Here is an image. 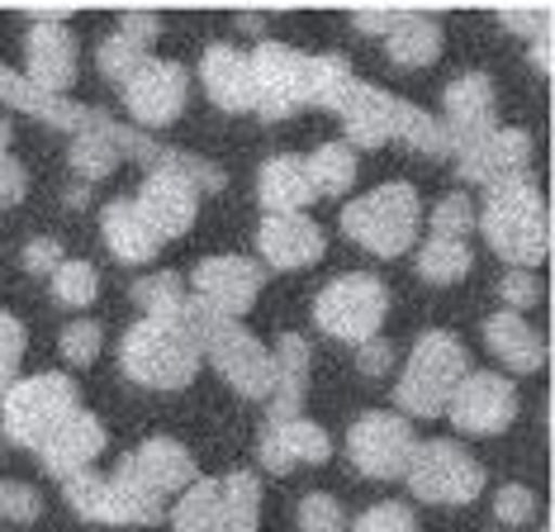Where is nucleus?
<instances>
[{
	"label": "nucleus",
	"mask_w": 555,
	"mask_h": 532,
	"mask_svg": "<svg viewBox=\"0 0 555 532\" xmlns=\"http://www.w3.org/2000/svg\"><path fill=\"white\" fill-rule=\"evenodd\" d=\"M77 34H72L67 15L57 10H39L24 34V81L43 96H62L77 81Z\"/></svg>",
	"instance_id": "obj_12"
},
{
	"label": "nucleus",
	"mask_w": 555,
	"mask_h": 532,
	"mask_svg": "<svg viewBox=\"0 0 555 532\" xmlns=\"http://www.w3.org/2000/svg\"><path fill=\"white\" fill-rule=\"evenodd\" d=\"M257 200L267 205V214H305L313 205V186L299 157H271L257 176Z\"/></svg>",
	"instance_id": "obj_29"
},
{
	"label": "nucleus",
	"mask_w": 555,
	"mask_h": 532,
	"mask_svg": "<svg viewBox=\"0 0 555 532\" xmlns=\"http://www.w3.org/2000/svg\"><path fill=\"white\" fill-rule=\"evenodd\" d=\"M95 62H100V76H109L115 86H124V81H129V76L147 62V53H143L138 43H129V38H124V34L115 29L109 38H100V53H95Z\"/></svg>",
	"instance_id": "obj_41"
},
{
	"label": "nucleus",
	"mask_w": 555,
	"mask_h": 532,
	"mask_svg": "<svg viewBox=\"0 0 555 532\" xmlns=\"http://www.w3.org/2000/svg\"><path fill=\"white\" fill-rule=\"evenodd\" d=\"M499 295H503V304H508L513 314H522L527 304H537V300H541V286H537V276H532V271H513V266H508V276H503Z\"/></svg>",
	"instance_id": "obj_49"
},
{
	"label": "nucleus",
	"mask_w": 555,
	"mask_h": 532,
	"mask_svg": "<svg viewBox=\"0 0 555 532\" xmlns=\"http://www.w3.org/2000/svg\"><path fill=\"white\" fill-rule=\"evenodd\" d=\"M119 362L129 380L147 390H185L199 371V342L181 319H153L143 314L119 342Z\"/></svg>",
	"instance_id": "obj_4"
},
{
	"label": "nucleus",
	"mask_w": 555,
	"mask_h": 532,
	"mask_svg": "<svg viewBox=\"0 0 555 532\" xmlns=\"http://www.w3.org/2000/svg\"><path fill=\"white\" fill-rule=\"evenodd\" d=\"M313 352L299 333H281L271 347V418H299L309 395Z\"/></svg>",
	"instance_id": "obj_26"
},
{
	"label": "nucleus",
	"mask_w": 555,
	"mask_h": 532,
	"mask_svg": "<svg viewBox=\"0 0 555 532\" xmlns=\"http://www.w3.org/2000/svg\"><path fill=\"white\" fill-rule=\"evenodd\" d=\"M499 96H494V81L485 72H461L456 81L441 91V119L437 129L447 138L451 152H470L479 138H489L499 129Z\"/></svg>",
	"instance_id": "obj_16"
},
{
	"label": "nucleus",
	"mask_w": 555,
	"mask_h": 532,
	"mask_svg": "<svg viewBox=\"0 0 555 532\" xmlns=\"http://www.w3.org/2000/svg\"><path fill=\"white\" fill-rule=\"evenodd\" d=\"M494 514H499L503 528L532 523V518H537V494L527 490V485H503V490L494 494Z\"/></svg>",
	"instance_id": "obj_47"
},
{
	"label": "nucleus",
	"mask_w": 555,
	"mask_h": 532,
	"mask_svg": "<svg viewBox=\"0 0 555 532\" xmlns=\"http://www.w3.org/2000/svg\"><path fill=\"white\" fill-rule=\"evenodd\" d=\"M357 366H361V371L365 376H385L389 371V366H395V342H389V338H371V342H361V347H357Z\"/></svg>",
	"instance_id": "obj_52"
},
{
	"label": "nucleus",
	"mask_w": 555,
	"mask_h": 532,
	"mask_svg": "<svg viewBox=\"0 0 555 532\" xmlns=\"http://www.w3.org/2000/svg\"><path fill=\"white\" fill-rule=\"evenodd\" d=\"M72 409H81L77 380L62 371H39L29 380H15V385L0 395V428L15 447H34L39 452L48 433L67 418Z\"/></svg>",
	"instance_id": "obj_7"
},
{
	"label": "nucleus",
	"mask_w": 555,
	"mask_h": 532,
	"mask_svg": "<svg viewBox=\"0 0 555 532\" xmlns=\"http://www.w3.org/2000/svg\"><path fill=\"white\" fill-rule=\"evenodd\" d=\"M62 262L67 257H62L57 238H34V243L24 248V266H29V276H53Z\"/></svg>",
	"instance_id": "obj_51"
},
{
	"label": "nucleus",
	"mask_w": 555,
	"mask_h": 532,
	"mask_svg": "<svg viewBox=\"0 0 555 532\" xmlns=\"http://www.w3.org/2000/svg\"><path fill=\"white\" fill-rule=\"evenodd\" d=\"M527 167H532V138L522 129H494L489 138H479L470 152H461V176L485 190L527 181Z\"/></svg>",
	"instance_id": "obj_21"
},
{
	"label": "nucleus",
	"mask_w": 555,
	"mask_h": 532,
	"mask_svg": "<svg viewBox=\"0 0 555 532\" xmlns=\"http://www.w3.org/2000/svg\"><path fill=\"white\" fill-rule=\"evenodd\" d=\"M119 34L147 53V48L157 43V34H162V20L153 15V10H124V15H119Z\"/></svg>",
	"instance_id": "obj_50"
},
{
	"label": "nucleus",
	"mask_w": 555,
	"mask_h": 532,
	"mask_svg": "<svg viewBox=\"0 0 555 532\" xmlns=\"http://www.w3.org/2000/svg\"><path fill=\"white\" fill-rule=\"evenodd\" d=\"M24 190H29V172H24L15 157H0V210L20 205Z\"/></svg>",
	"instance_id": "obj_53"
},
{
	"label": "nucleus",
	"mask_w": 555,
	"mask_h": 532,
	"mask_svg": "<svg viewBox=\"0 0 555 532\" xmlns=\"http://www.w3.org/2000/svg\"><path fill=\"white\" fill-rule=\"evenodd\" d=\"M485 342H489V352H494V357L517 376H532V371L546 366V338H541L537 328L527 324L522 314H513V309L489 314L485 319Z\"/></svg>",
	"instance_id": "obj_27"
},
{
	"label": "nucleus",
	"mask_w": 555,
	"mask_h": 532,
	"mask_svg": "<svg viewBox=\"0 0 555 532\" xmlns=\"http://www.w3.org/2000/svg\"><path fill=\"white\" fill-rule=\"evenodd\" d=\"M171 528L176 532H223V485L219 480L195 476L191 485L181 490V499H176Z\"/></svg>",
	"instance_id": "obj_31"
},
{
	"label": "nucleus",
	"mask_w": 555,
	"mask_h": 532,
	"mask_svg": "<svg viewBox=\"0 0 555 532\" xmlns=\"http://www.w3.org/2000/svg\"><path fill=\"white\" fill-rule=\"evenodd\" d=\"M532 58L541 72H551V38H541V43H532Z\"/></svg>",
	"instance_id": "obj_55"
},
{
	"label": "nucleus",
	"mask_w": 555,
	"mask_h": 532,
	"mask_svg": "<svg viewBox=\"0 0 555 532\" xmlns=\"http://www.w3.org/2000/svg\"><path fill=\"white\" fill-rule=\"evenodd\" d=\"M10 143H15V129H10V119L0 114V157H10Z\"/></svg>",
	"instance_id": "obj_57"
},
{
	"label": "nucleus",
	"mask_w": 555,
	"mask_h": 532,
	"mask_svg": "<svg viewBox=\"0 0 555 532\" xmlns=\"http://www.w3.org/2000/svg\"><path fill=\"white\" fill-rule=\"evenodd\" d=\"M385 48L399 67H433L441 53V24L423 10H399L395 29L385 34Z\"/></svg>",
	"instance_id": "obj_30"
},
{
	"label": "nucleus",
	"mask_w": 555,
	"mask_h": 532,
	"mask_svg": "<svg viewBox=\"0 0 555 532\" xmlns=\"http://www.w3.org/2000/svg\"><path fill=\"white\" fill-rule=\"evenodd\" d=\"M465 376H470V347L447 328H427L409 352V366L395 385V404L403 409V418H437L447 414L451 390Z\"/></svg>",
	"instance_id": "obj_5"
},
{
	"label": "nucleus",
	"mask_w": 555,
	"mask_h": 532,
	"mask_svg": "<svg viewBox=\"0 0 555 532\" xmlns=\"http://www.w3.org/2000/svg\"><path fill=\"white\" fill-rule=\"evenodd\" d=\"M133 205L157 228L162 243H167V238H185L195 224V214H199V186L181 172H153L143 181V190H138Z\"/></svg>",
	"instance_id": "obj_19"
},
{
	"label": "nucleus",
	"mask_w": 555,
	"mask_h": 532,
	"mask_svg": "<svg viewBox=\"0 0 555 532\" xmlns=\"http://www.w3.org/2000/svg\"><path fill=\"white\" fill-rule=\"evenodd\" d=\"M395 138L413 143V148L423 152V157H447V138H441V129H437V114H427V110H418V105H409V100H399Z\"/></svg>",
	"instance_id": "obj_38"
},
{
	"label": "nucleus",
	"mask_w": 555,
	"mask_h": 532,
	"mask_svg": "<svg viewBox=\"0 0 555 532\" xmlns=\"http://www.w3.org/2000/svg\"><path fill=\"white\" fill-rule=\"evenodd\" d=\"M129 295H133V304H143V314H153V319H176L181 304H185V290H181V276L176 271L138 276Z\"/></svg>",
	"instance_id": "obj_36"
},
{
	"label": "nucleus",
	"mask_w": 555,
	"mask_h": 532,
	"mask_svg": "<svg viewBox=\"0 0 555 532\" xmlns=\"http://www.w3.org/2000/svg\"><path fill=\"white\" fill-rule=\"evenodd\" d=\"M395 20H399V10H357V15H351V24H357L361 34H375V38H385L395 29Z\"/></svg>",
	"instance_id": "obj_54"
},
{
	"label": "nucleus",
	"mask_w": 555,
	"mask_h": 532,
	"mask_svg": "<svg viewBox=\"0 0 555 532\" xmlns=\"http://www.w3.org/2000/svg\"><path fill=\"white\" fill-rule=\"evenodd\" d=\"M257 248L275 271H305V266L323 257L327 233L309 214H267V219L257 224Z\"/></svg>",
	"instance_id": "obj_20"
},
{
	"label": "nucleus",
	"mask_w": 555,
	"mask_h": 532,
	"mask_svg": "<svg viewBox=\"0 0 555 532\" xmlns=\"http://www.w3.org/2000/svg\"><path fill=\"white\" fill-rule=\"evenodd\" d=\"M20 362H24V324L10 309H0V395L20 380Z\"/></svg>",
	"instance_id": "obj_45"
},
{
	"label": "nucleus",
	"mask_w": 555,
	"mask_h": 532,
	"mask_svg": "<svg viewBox=\"0 0 555 532\" xmlns=\"http://www.w3.org/2000/svg\"><path fill=\"white\" fill-rule=\"evenodd\" d=\"M199 81H205V96L219 110L243 114L257 105V86H251V62L247 53H237L233 43H214L199 58Z\"/></svg>",
	"instance_id": "obj_25"
},
{
	"label": "nucleus",
	"mask_w": 555,
	"mask_h": 532,
	"mask_svg": "<svg viewBox=\"0 0 555 532\" xmlns=\"http://www.w3.org/2000/svg\"><path fill=\"white\" fill-rule=\"evenodd\" d=\"M447 418L470 438H499L517 418V385L503 371H470L451 390Z\"/></svg>",
	"instance_id": "obj_15"
},
{
	"label": "nucleus",
	"mask_w": 555,
	"mask_h": 532,
	"mask_svg": "<svg viewBox=\"0 0 555 532\" xmlns=\"http://www.w3.org/2000/svg\"><path fill=\"white\" fill-rule=\"evenodd\" d=\"M418 224H423V200L409 181H385L343 210L347 238L361 243L365 252H375V257H403L418 243Z\"/></svg>",
	"instance_id": "obj_6"
},
{
	"label": "nucleus",
	"mask_w": 555,
	"mask_h": 532,
	"mask_svg": "<svg viewBox=\"0 0 555 532\" xmlns=\"http://www.w3.org/2000/svg\"><path fill=\"white\" fill-rule=\"evenodd\" d=\"M95 290H100V276H95V266L81 257L62 262L53 271V300L67 304V309H86V304L95 300Z\"/></svg>",
	"instance_id": "obj_39"
},
{
	"label": "nucleus",
	"mask_w": 555,
	"mask_h": 532,
	"mask_svg": "<svg viewBox=\"0 0 555 532\" xmlns=\"http://www.w3.org/2000/svg\"><path fill=\"white\" fill-rule=\"evenodd\" d=\"M261 286H267V266H257L251 257H205L191 276V295L205 304V309L223 314V319H243V314L257 304Z\"/></svg>",
	"instance_id": "obj_17"
},
{
	"label": "nucleus",
	"mask_w": 555,
	"mask_h": 532,
	"mask_svg": "<svg viewBox=\"0 0 555 532\" xmlns=\"http://www.w3.org/2000/svg\"><path fill=\"white\" fill-rule=\"evenodd\" d=\"M100 342H105V328L95 319H77L62 328L57 347H62V357H67V366H91L100 357Z\"/></svg>",
	"instance_id": "obj_43"
},
{
	"label": "nucleus",
	"mask_w": 555,
	"mask_h": 532,
	"mask_svg": "<svg viewBox=\"0 0 555 532\" xmlns=\"http://www.w3.org/2000/svg\"><path fill=\"white\" fill-rule=\"evenodd\" d=\"M475 228H485V243L513 271H532L551 252V210L532 181H508L485 190V214L475 219Z\"/></svg>",
	"instance_id": "obj_2"
},
{
	"label": "nucleus",
	"mask_w": 555,
	"mask_h": 532,
	"mask_svg": "<svg viewBox=\"0 0 555 532\" xmlns=\"http://www.w3.org/2000/svg\"><path fill=\"white\" fill-rule=\"evenodd\" d=\"M389 314V290L380 276L371 271H347L337 281H327L313 300V324L337 342H371L380 338V324Z\"/></svg>",
	"instance_id": "obj_8"
},
{
	"label": "nucleus",
	"mask_w": 555,
	"mask_h": 532,
	"mask_svg": "<svg viewBox=\"0 0 555 532\" xmlns=\"http://www.w3.org/2000/svg\"><path fill=\"white\" fill-rule=\"evenodd\" d=\"M223 485V532H257L261 528V485L251 471H233Z\"/></svg>",
	"instance_id": "obj_34"
},
{
	"label": "nucleus",
	"mask_w": 555,
	"mask_h": 532,
	"mask_svg": "<svg viewBox=\"0 0 555 532\" xmlns=\"http://www.w3.org/2000/svg\"><path fill=\"white\" fill-rule=\"evenodd\" d=\"M100 233H105V248L115 252L119 262H133V266L153 262L162 252L157 228L138 214L133 200H115V205H105V214H100Z\"/></svg>",
	"instance_id": "obj_28"
},
{
	"label": "nucleus",
	"mask_w": 555,
	"mask_h": 532,
	"mask_svg": "<svg viewBox=\"0 0 555 532\" xmlns=\"http://www.w3.org/2000/svg\"><path fill=\"white\" fill-rule=\"evenodd\" d=\"M351 532H418V518H413L409 504L385 499V504H371V509L351 523Z\"/></svg>",
	"instance_id": "obj_46"
},
{
	"label": "nucleus",
	"mask_w": 555,
	"mask_h": 532,
	"mask_svg": "<svg viewBox=\"0 0 555 532\" xmlns=\"http://www.w3.org/2000/svg\"><path fill=\"white\" fill-rule=\"evenodd\" d=\"M305 172H309V186H313V200L327 195H347L357 186V148L351 143H323L305 157Z\"/></svg>",
	"instance_id": "obj_32"
},
{
	"label": "nucleus",
	"mask_w": 555,
	"mask_h": 532,
	"mask_svg": "<svg viewBox=\"0 0 555 532\" xmlns=\"http://www.w3.org/2000/svg\"><path fill=\"white\" fill-rule=\"evenodd\" d=\"M351 86H357V72H351V62L343 53H313L309 58V105L337 110Z\"/></svg>",
	"instance_id": "obj_35"
},
{
	"label": "nucleus",
	"mask_w": 555,
	"mask_h": 532,
	"mask_svg": "<svg viewBox=\"0 0 555 532\" xmlns=\"http://www.w3.org/2000/svg\"><path fill=\"white\" fill-rule=\"evenodd\" d=\"M257 456L267 471L285 476L295 466H323L333 456V438L319 423H309V418H271L257 442Z\"/></svg>",
	"instance_id": "obj_23"
},
{
	"label": "nucleus",
	"mask_w": 555,
	"mask_h": 532,
	"mask_svg": "<svg viewBox=\"0 0 555 532\" xmlns=\"http://www.w3.org/2000/svg\"><path fill=\"white\" fill-rule=\"evenodd\" d=\"M403 480H409V494H418L423 504H451V509L475 504L479 494H485V466L475 461L470 447L447 442V438L418 442L409 456Z\"/></svg>",
	"instance_id": "obj_9"
},
{
	"label": "nucleus",
	"mask_w": 555,
	"mask_h": 532,
	"mask_svg": "<svg viewBox=\"0 0 555 532\" xmlns=\"http://www.w3.org/2000/svg\"><path fill=\"white\" fill-rule=\"evenodd\" d=\"M475 219H479V210H475V200L465 195V190H451V195H441L437 205H433V238H470L475 233Z\"/></svg>",
	"instance_id": "obj_40"
},
{
	"label": "nucleus",
	"mask_w": 555,
	"mask_h": 532,
	"mask_svg": "<svg viewBox=\"0 0 555 532\" xmlns=\"http://www.w3.org/2000/svg\"><path fill=\"white\" fill-rule=\"evenodd\" d=\"M100 452H105V423H100L91 409H72L39 447L43 471L57 476V480H72V476L91 471Z\"/></svg>",
	"instance_id": "obj_22"
},
{
	"label": "nucleus",
	"mask_w": 555,
	"mask_h": 532,
	"mask_svg": "<svg viewBox=\"0 0 555 532\" xmlns=\"http://www.w3.org/2000/svg\"><path fill=\"white\" fill-rule=\"evenodd\" d=\"M124 91V110L129 119L138 124V134L147 129H167V124L181 119L185 110V96H191V72L181 62H167V58H147L129 81L119 86Z\"/></svg>",
	"instance_id": "obj_14"
},
{
	"label": "nucleus",
	"mask_w": 555,
	"mask_h": 532,
	"mask_svg": "<svg viewBox=\"0 0 555 532\" xmlns=\"http://www.w3.org/2000/svg\"><path fill=\"white\" fill-rule=\"evenodd\" d=\"M176 319L191 328L195 342H199V357H209L214 371L229 380L237 395L271 400V347L267 342H257L237 319H223V314L205 309L195 295H185Z\"/></svg>",
	"instance_id": "obj_3"
},
{
	"label": "nucleus",
	"mask_w": 555,
	"mask_h": 532,
	"mask_svg": "<svg viewBox=\"0 0 555 532\" xmlns=\"http://www.w3.org/2000/svg\"><path fill=\"white\" fill-rule=\"evenodd\" d=\"M499 20L508 24L513 34H522V38H532V43H541V38H551L555 10L551 5H522V10H499Z\"/></svg>",
	"instance_id": "obj_48"
},
{
	"label": "nucleus",
	"mask_w": 555,
	"mask_h": 532,
	"mask_svg": "<svg viewBox=\"0 0 555 532\" xmlns=\"http://www.w3.org/2000/svg\"><path fill=\"white\" fill-rule=\"evenodd\" d=\"M119 157H124L119 143H109V138H100V134L72 138V152H67V162H72V172L81 176V186L105 181V176L119 167Z\"/></svg>",
	"instance_id": "obj_37"
},
{
	"label": "nucleus",
	"mask_w": 555,
	"mask_h": 532,
	"mask_svg": "<svg viewBox=\"0 0 555 532\" xmlns=\"http://www.w3.org/2000/svg\"><path fill=\"white\" fill-rule=\"evenodd\" d=\"M62 494H67L72 514H81L86 523H162L167 518V499L147 494L143 485L100 471H81L72 480H62Z\"/></svg>",
	"instance_id": "obj_10"
},
{
	"label": "nucleus",
	"mask_w": 555,
	"mask_h": 532,
	"mask_svg": "<svg viewBox=\"0 0 555 532\" xmlns=\"http://www.w3.org/2000/svg\"><path fill=\"white\" fill-rule=\"evenodd\" d=\"M0 100H5V105H15V110L39 114V119L53 124V129H72L77 138H81V134L109 138V143H119L124 157L147 162L153 172H181V176H191L199 190H223V181H229V176L214 167V162L195 157V152L153 143L147 134L129 129V124H115L105 110H95V105H77V100H67V96H43V91H34V86L24 81L20 72H10V67H0Z\"/></svg>",
	"instance_id": "obj_1"
},
{
	"label": "nucleus",
	"mask_w": 555,
	"mask_h": 532,
	"mask_svg": "<svg viewBox=\"0 0 555 532\" xmlns=\"http://www.w3.org/2000/svg\"><path fill=\"white\" fill-rule=\"evenodd\" d=\"M299 532H347L343 504H337L327 490L305 494V499H299Z\"/></svg>",
	"instance_id": "obj_44"
},
{
	"label": "nucleus",
	"mask_w": 555,
	"mask_h": 532,
	"mask_svg": "<svg viewBox=\"0 0 555 532\" xmlns=\"http://www.w3.org/2000/svg\"><path fill=\"white\" fill-rule=\"evenodd\" d=\"M470 266H475V252H470V243H461V238H427L418 248V276L433 286L465 281Z\"/></svg>",
	"instance_id": "obj_33"
},
{
	"label": "nucleus",
	"mask_w": 555,
	"mask_h": 532,
	"mask_svg": "<svg viewBox=\"0 0 555 532\" xmlns=\"http://www.w3.org/2000/svg\"><path fill=\"white\" fill-rule=\"evenodd\" d=\"M333 114H343L347 124V143L351 148H380L395 138V124H399V96L380 91V86H365L357 81L351 91L343 96V105Z\"/></svg>",
	"instance_id": "obj_24"
},
{
	"label": "nucleus",
	"mask_w": 555,
	"mask_h": 532,
	"mask_svg": "<svg viewBox=\"0 0 555 532\" xmlns=\"http://www.w3.org/2000/svg\"><path fill=\"white\" fill-rule=\"evenodd\" d=\"M67 205H72V210H86V205H91V190H86V186H72V190H67Z\"/></svg>",
	"instance_id": "obj_56"
},
{
	"label": "nucleus",
	"mask_w": 555,
	"mask_h": 532,
	"mask_svg": "<svg viewBox=\"0 0 555 532\" xmlns=\"http://www.w3.org/2000/svg\"><path fill=\"white\" fill-rule=\"evenodd\" d=\"M115 471L124 480H133V485H143L147 494H157V499H167V494H181L199 476L191 447H181L176 438H147L143 447H133L129 456H119Z\"/></svg>",
	"instance_id": "obj_18"
},
{
	"label": "nucleus",
	"mask_w": 555,
	"mask_h": 532,
	"mask_svg": "<svg viewBox=\"0 0 555 532\" xmlns=\"http://www.w3.org/2000/svg\"><path fill=\"white\" fill-rule=\"evenodd\" d=\"M413 447H418V438H413V418L389 414V409L361 414L347 433L351 466L371 480H399L403 471H409Z\"/></svg>",
	"instance_id": "obj_11"
},
{
	"label": "nucleus",
	"mask_w": 555,
	"mask_h": 532,
	"mask_svg": "<svg viewBox=\"0 0 555 532\" xmlns=\"http://www.w3.org/2000/svg\"><path fill=\"white\" fill-rule=\"evenodd\" d=\"M247 62H251V86H257V105L251 110L261 119H285L299 105H309V53L267 38Z\"/></svg>",
	"instance_id": "obj_13"
},
{
	"label": "nucleus",
	"mask_w": 555,
	"mask_h": 532,
	"mask_svg": "<svg viewBox=\"0 0 555 532\" xmlns=\"http://www.w3.org/2000/svg\"><path fill=\"white\" fill-rule=\"evenodd\" d=\"M43 518V499L34 485L24 480H0V523H39Z\"/></svg>",
	"instance_id": "obj_42"
}]
</instances>
